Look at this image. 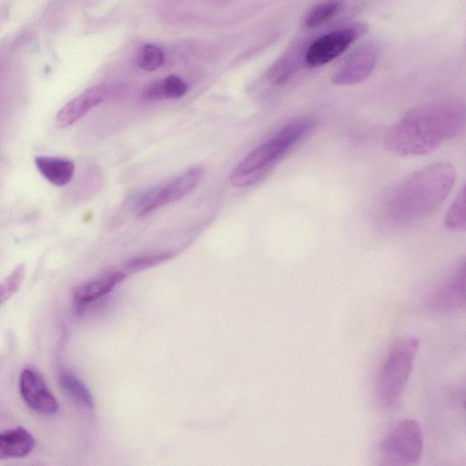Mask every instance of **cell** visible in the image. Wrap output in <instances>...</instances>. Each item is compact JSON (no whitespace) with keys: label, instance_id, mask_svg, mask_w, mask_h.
I'll return each instance as SVG.
<instances>
[{"label":"cell","instance_id":"2","mask_svg":"<svg viewBox=\"0 0 466 466\" xmlns=\"http://www.w3.org/2000/svg\"><path fill=\"white\" fill-rule=\"evenodd\" d=\"M456 180V169L450 163L429 165L386 194L381 205L383 217L398 226L428 218L448 197Z\"/></svg>","mask_w":466,"mask_h":466},{"label":"cell","instance_id":"17","mask_svg":"<svg viewBox=\"0 0 466 466\" xmlns=\"http://www.w3.org/2000/svg\"><path fill=\"white\" fill-rule=\"evenodd\" d=\"M340 7L339 0H325L319 3L306 14L303 24L307 28L319 27L336 16Z\"/></svg>","mask_w":466,"mask_h":466},{"label":"cell","instance_id":"1","mask_svg":"<svg viewBox=\"0 0 466 466\" xmlns=\"http://www.w3.org/2000/svg\"><path fill=\"white\" fill-rule=\"evenodd\" d=\"M464 109L438 103L415 107L392 125L384 137L385 147L398 156H420L437 149L463 128Z\"/></svg>","mask_w":466,"mask_h":466},{"label":"cell","instance_id":"4","mask_svg":"<svg viewBox=\"0 0 466 466\" xmlns=\"http://www.w3.org/2000/svg\"><path fill=\"white\" fill-rule=\"evenodd\" d=\"M420 341L414 336L398 339L390 350L375 380L380 406L390 409L399 401L409 381Z\"/></svg>","mask_w":466,"mask_h":466},{"label":"cell","instance_id":"15","mask_svg":"<svg viewBox=\"0 0 466 466\" xmlns=\"http://www.w3.org/2000/svg\"><path fill=\"white\" fill-rule=\"evenodd\" d=\"M187 92V83L177 76H168L147 86L140 94L142 101H157L182 97Z\"/></svg>","mask_w":466,"mask_h":466},{"label":"cell","instance_id":"22","mask_svg":"<svg viewBox=\"0 0 466 466\" xmlns=\"http://www.w3.org/2000/svg\"><path fill=\"white\" fill-rule=\"evenodd\" d=\"M173 256L174 253L171 251H159L157 253L137 256L129 259L126 263L125 268L128 271H139L167 261Z\"/></svg>","mask_w":466,"mask_h":466},{"label":"cell","instance_id":"18","mask_svg":"<svg viewBox=\"0 0 466 466\" xmlns=\"http://www.w3.org/2000/svg\"><path fill=\"white\" fill-rule=\"evenodd\" d=\"M296 63L292 55H286L279 58L268 71L267 78L273 86L286 83L295 73Z\"/></svg>","mask_w":466,"mask_h":466},{"label":"cell","instance_id":"6","mask_svg":"<svg viewBox=\"0 0 466 466\" xmlns=\"http://www.w3.org/2000/svg\"><path fill=\"white\" fill-rule=\"evenodd\" d=\"M204 174L201 166L191 167L172 179L142 195L135 205L138 217H146L154 211L183 198L199 184Z\"/></svg>","mask_w":466,"mask_h":466},{"label":"cell","instance_id":"8","mask_svg":"<svg viewBox=\"0 0 466 466\" xmlns=\"http://www.w3.org/2000/svg\"><path fill=\"white\" fill-rule=\"evenodd\" d=\"M465 297V260H458L430 296L429 306L436 312L450 313L463 309Z\"/></svg>","mask_w":466,"mask_h":466},{"label":"cell","instance_id":"9","mask_svg":"<svg viewBox=\"0 0 466 466\" xmlns=\"http://www.w3.org/2000/svg\"><path fill=\"white\" fill-rule=\"evenodd\" d=\"M379 58V49L373 43L356 48L333 74L331 81L339 86L360 83L372 73Z\"/></svg>","mask_w":466,"mask_h":466},{"label":"cell","instance_id":"20","mask_svg":"<svg viewBox=\"0 0 466 466\" xmlns=\"http://www.w3.org/2000/svg\"><path fill=\"white\" fill-rule=\"evenodd\" d=\"M25 273V264L21 263L0 280V306L16 293L23 282Z\"/></svg>","mask_w":466,"mask_h":466},{"label":"cell","instance_id":"14","mask_svg":"<svg viewBox=\"0 0 466 466\" xmlns=\"http://www.w3.org/2000/svg\"><path fill=\"white\" fill-rule=\"evenodd\" d=\"M35 163L43 177L56 186L66 185L74 176L75 164L66 157L37 156Z\"/></svg>","mask_w":466,"mask_h":466},{"label":"cell","instance_id":"7","mask_svg":"<svg viewBox=\"0 0 466 466\" xmlns=\"http://www.w3.org/2000/svg\"><path fill=\"white\" fill-rule=\"evenodd\" d=\"M363 31L364 26L357 25L319 36L307 48L304 55L305 64L309 67H318L332 61L361 35Z\"/></svg>","mask_w":466,"mask_h":466},{"label":"cell","instance_id":"11","mask_svg":"<svg viewBox=\"0 0 466 466\" xmlns=\"http://www.w3.org/2000/svg\"><path fill=\"white\" fill-rule=\"evenodd\" d=\"M108 95V87L97 85L86 89L81 94L65 104L56 116V123L59 127H66L102 103Z\"/></svg>","mask_w":466,"mask_h":466},{"label":"cell","instance_id":"10","mask_svg":"<svg viewBox=\"0 0 466 466\" xmlns=\"http://www.w3.org/2000/svg\"><path fill=\"white\" fill-rule=\"evenodd\" d=\"M19 390L25 404L46 416L55 415L59 404L40 374L33 368H25L19 379Z\"/></svg>","mask_w":466,"mask_h":466},{"label":"cell","instance_id":"5","mask_svg":"<svg viewBox=\"0 0 466 466\" xmlns=\"http://www.w3.org/2000/svg\"><path fill=\"white\" fill-rule=\"evenodd\" d=\"M423 451V434L419 423L410 419L394 425L381 439L377 450L380 465L413 466Z\"/></svg>","mask_w":466,"mask_h":466},{"label":"cell","instance_id":"3","mask_svg":"<svg viewBox=\"0 0 466 466\" xmlns=\"http://www.w3.org/2000/svg\"><path fill=\"white\" fill-rule=\"evenodd\" d=\"M314 127L315 119L309 116L289 122L238 162L230 175V183L235 187H247L257 182Z\"/></svg>","mask_w":466,"mask_h":466},{"label":"cell","instance_id":"16","mask_svg":"<svg viewBox=\"0 0 466 466\" xmlns=\"http://www.w3.org/2000/svg\"><path fill=\"white\" fill-rule=\"evenodd\" d=\"M58 381L61 388L75 401L89 409L94 408V399L87 387L73 373L67 370H60Z\"/></svg>","mask_w":466,"mask_h":466},{"label":"cell","instance_id":"13","mask_svg":"<svg viewBox=\"0 0 466 466\" xmlns=\"http://www.w3.org/2000/svg\"><path fill=\"white\" fill-rule=\"evenodd\" d=\"M35 445L33 435L24 427L0 431V459L25 457Z\"/></svg>","mask_w":466,"mask_h":466},{"label":"cell","instance_id":"12","mask_svg":"<svg viewBox=\"0 0 466 466\" xmlns=\"http://www.w3.org/2000/svg\"><path fill=\"white\" fill-rule=\"evenodd\" d=\"M126 273L120 270L107 272L95 279L73 289L72 297L78 309L109 293L116 285L122 282Z\"/></svg>","mask_w":466,"mask_h":466},{"label":"cell","instance_id":"19","mask_svg":"<svg viewBox=\"0 0 466 466\" xmlns=\"http://www.w3.org/2000/svg\"><path fill=\"white\" fill-rule=\"evenodd\" d=\"M446 227L454 231H464L466 228L465 216V187L457 195L445 218Z\"/></svg>","mask_w":466,"mask_h":466},{"label":"cell","instance_id":"21","mask_svg":"<svg viewBox=\"0 0 466 466\" xmlns=\"http://www.w3.org/2000/svg\"><path fill=\"white\" fill-rule=\"evenodd\" d=\"M165 63L163 51L157 46L147 44L139 51L137 57V64L144 71H154L158 69Z\"/></svg>","mask_w":466,"mask_h":466}]
</instances>
